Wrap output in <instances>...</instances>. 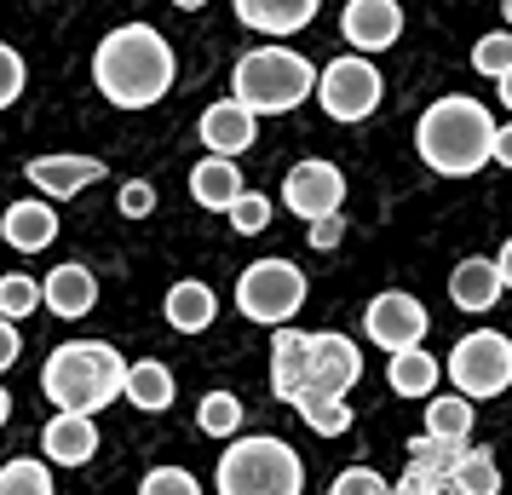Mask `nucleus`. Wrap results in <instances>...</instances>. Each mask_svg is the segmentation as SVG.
<instances>
[{"label":"nucleus","mask_w":512,"mask_h":495,"mask_svg":"<svg viewBox=\"0 0 512 495\" xmlns=\"http://www.w3.org/2000/svg\"><path fill=\"white\" fill-rule=\"evenodd\" d=\"M443 369H449V380L461 386L466 403L501 398V392L512 386V340L507 334H495V329L466 334V340H455V352H449Z\"/></svg>","instance_id":"nucleus-8"},{"label":"nucleus","mask_w":512,"mask_h":495,"mask_svg":"<svg viewBox=\"0 0 512 495\" xmlns=\"http://www.w3.org/2000/svg\"><path fill=\"white\" fill-rule=\"evenodd\" d=\"M121 398L133 403V409H144V415H162V409H173V369H167V363H156V357L127 363Z\"/></svg>","instance_id":"nucleus-20"},{"label":"nucleus","mask_w":512,"mask_h":495,"mask_svg":"<svg viewBox=\"0 0 512 495\" xmlns=\"http://www.w3.org/2000/svg\"><path fill=\"white\" fill-rule=\"evenodd\" d=\"M495 277H501V288H512V236L501 242V254H495Z\"/></svg>","instance_id":"nucleus-40"},{"label":"nucleus","mask_w":512,"mask_h":495,"mask_svg":"<svg viewBox=\"0 0 512 495\" xmlns=\"http://www.w3.org/2000/svg\"><path fill=\"white\" fill-rule=\"evenodd\" d=\"M173 75H179L173 47H167L162 29H150V24L110 29L93 52V81L116 110H150V104H162L173 93Z\"/></svg>","instance_id":"nucleus-2"},{"label":"nucleus","mask_w":512,"mask_h":495,"mask_svg":"<svg viewBox=\"0 0 512 495\" xmlns=\"http://www.w3.org/2000/svg\"><path fill=\"white\" fill-rule=\"evenodd\" d=\"M426 432L443 438V444H472V403H466L461 392L432 398V403H426Z\"/></svg>","instance_id":"nucleus-25"},{"label":"nucleus","mask_w":512,"mask_h":495,"mask_svg":"<svg viewBox=\"0 0 512 495\" xmlns=\"http://www.w3.org/2000/svg\"><path fill=\"white\" fill-rule=\"evenodd\" d=\"M139 495H202V484H196V472H185V467H150Z\"/></svg>","instance_id":"nucleus-32"},{"label":"nucleus","mask_w":512,"mask_h":495,"mask_svg":"<svg viewBox=\"0 0 512 495\" xmlns=\"http://www.w3.org/2000/svg\"><path fill=\"white\" fill-rule=\"evenodd\" d=\"M24 81H29V70H24V58L0 41V110H12L18 104V93H24Z\"/></svg>","instance_id":"nucleus-34"},{"label":"nucleus","mask_w":512,"mask_h":495,"mask_svg":"<svg viewBox=\"0 0 512 495\" xmlns=\"http://www.w3.org/2000/svg\"><path fill=\"white\" fill-rule=\"evenodd\" d=\"M236 18L259 35H300L311 18H317V6L323 0H231Z\"/></svg>","instance_id":"nucleus-18"},{"label":"nucleus","mask_w":512,"mask_h":495,"mask_svg":"<svg viewBox=\"0 0 512 495\" xmlns=\"http://www.w3.org/2000/svg\"><path fill=\"white\" fill-rule=\"evenodd\" d=\"M196 426H202L208 438H236V432H242V398H231V392H208L202 409H196Z\"/></svg>","instance_id":"nucleus-26"},{"label":"nucleus","mask_w":512,"mask_h":495,"mask_svg":"<svg viewBox=\"0 0 512 495\" xmlns=\"http://www.w3.org/2000/svg\"><path fill=\"white\" fill-rule=\"evenodd\" d=\"M6 415H12V398H6V386H0V426H6Z\"/></svg>","instance_id":"nucleus-43"},{"label":"nucleus","mask_w":512,"mask_h":495,"mask_svg":"<svg viewBox=\"0 0 512 495\" xmlns=\"http://www.w3.org/2000/svg\"><path fill=\"white\" fill-rule=\"evenodd\" d=\"M282 202H288V213H300L305 225H311V219H328V213H340V202H346V173H340L334 162L288 167Z\"/></svg>","instance_id":"nucleus-11"},{"label":"nucleus","mask_w":512,"mask_h":495,"mask_svg":"<svg viewBox=\"0 0 512 495\" xmlns=\"http://www.w3.org/2000/svg\"><path fill=\"white\" fill-rule=\"evenodd\" d=\"M495 87H501V104L512 110V70H507V75H495Z\"/></svg>","instance_id":"nucleus-41"},{"label":"nucleus","mask_w":512,"mask_h":495,"mask_svg":"<svg viewBox=\"0 0 512 495\" xmlns=\"http://www.w3.org/2000/svg\"><path fill=\"white\" fill-rule=\"evenodd\" d=\"M127 380V357L110 340H64L58 352L41 363V392L58 415H98L121 398Z\"/></svg>","instance_id":"nucleus-4"},{"label":"nucleus","mask_w":512,"mask_h":495,"mask_svg":"<svg viewBox=\"0 0 512 495\" xmlns=\"http://www.w3.org/2000/svg\"><path fill=\"white\" fill-rule=\"evenodd\" d=\"M397 398H426L432 386H438V357L426 352V346H409V352H392V369H386Z\"/></svg>","instance_id":"nucleus-24"},{"label":"nucleus","mask_w":512,"mask_h":495,"mask_svg":"<svg viewBox=\"0 0 512 495\" xmlns=\"http://www.w3.org/2000/svg\"><path fill=\"white\" fill-rule=\"evenodd\" d=\"M472 70L489 75V81L512 70V29H495V35H484V41L472 47Z\"/></svg>","instance_id":"nucleus-30"},{"label":"nucleus","mask_w":512,"mask_h":495,"mask_svg":"<svg viewBox=\"0 0 512 495\" xmlns=\"http://www.w3.org/2000/svg\"><path fill=\"white\" fill-rule=\"evenodd\" d=\"M340 29H346V41L357 52H386L403 35V6L397 0H346Z\"/></svg>","instance_id":"nucleus-12"},{"label":"nucleus","mask_w":512,"mask_h":495,"mask_svg":"<svg viewBox=\"0 0 512 495\" xmlns=\"http://www.w3.org/2000/svg\"><path fill=\"white\" fill-rule=\"evenodd\" d=\"M311 87H317V64L288 47H254L231 70V98L248 116H288L311 98Z\"/></svg>","instance_id":"nucleus-5"},{"label":"nucleus","mask_w":512,"mask_h":495,"mask_svg":"<svg viewBox=\"0 0 512 495\" xmlns=\"http://www.w3.org/2000/svg\"><path fill=\"white\" fill-rule=\"evenodd\" d=\"M41 306V283L35 277H0V317H29V311Z\"/></svg>","instance_id":"nucleus-31"},{"label":"nucleus","mask_w":512,"mask_h":495,"mask_svg":"<svg viewBox=\"0 0 512 495\" xmlns=\"http://www.w3.org/2000/svg\"><path fill=\"white\" fill-rule=\"evenodd\" d=\"M24 173L47 202H70V196H81L93 179H104V162H93V156H35Z\"/></svg>","instance_id":"nucleus-13"},{"label":"nucleus","mask_w":512,"mask_h":495,"mask_svg":"<svg viewBox=\"0 0 512 495\" xmlns=\"http://www.w3.org/2000/svg\"><path fill=\"white\" fill-rule=\"evenodd\" d=\"M0 236L18 254H41V248H52V236H58V208H52L47 196L41 202H12V208L0 213Z\"/></svg>","instance_id":"nucleus-16"},{"label":"nucleus","mask_w":512,"mask_h":495,"mask_svg":"<svg viewBox=\"0 0 512 495\" xmlns=\"http://www.w3.org/2000/svg\"><path fill=\"white\" fill-rule=\"evenodd\" d=\"M116 202H121V213H127V219H144V213L156 208V185H144V179H127Z\"/></svg>","instance_id":"nucleus-36"},{"label":"nucleus","mask_w":512,"mask_h":495,"mask_svg":"<svg viewBox=\"0 0 512 495\" xmlns=\"http://www.w3.org/2000/svg\"><path fill=\"white\" fill-rule=\"evenodd\" d=\"M196 133H202V144H208L213 156H242L259 133V116H248L236 98H219V104L202 110V127Z\"/></svg>","instance_id":"nucleus-15"},{"label":"nucleus","mask_w":512,"mask_h":495,"mask_svg":"<svg viewBox=\"0 0 512 495\" xmlns=\"http://www.w3.org/2000/svg\"><path fill=\"white\" fill-rule=\"evenodd\" d=\"M392 495H443V478L438 472H426L420 461H409L403 478H392Z\"/></svg>","instance_id":"nucleus-35"},{"label":"nucleus","mask_w":512,"mask_h":495,"mask_svg":"<svg viewBox=\"0 0 512 495\" xmlns=\"http://www.w3.org/2000/svg\"><path fill=\"white\" fill-rule=\"evenodd\" d=\"M236 306L248 323H265V329L294 323L305 306V271L288 260H254L236 277Z\"/></svg>","instance_id":"nucleus-7"},{"label":"nucleus","mask_w":512,"mask_h":495,"mask_svg":"<svg viewBox=\"0 0 512 495\" xmlns=\"http://www.w3.org/2000/svg\"><path fill=\"white\" fill-rule=\"evenodd\" d=\"M271 208H277V202H271L265 190H248V185H242V196L231 202V231H236V236H259L265 225H271Z\"/></svg>","instance_id":"nucleus-28"},{"label":"nucleus","mask_w":512,"mask_h":495,"mask_svg":"<svg viewBox=\"0 0 512 495\" xmlns=\"http://www.w3.org/2000/svg\"><path fill=\"white\" fill-rule=\"evenodd\" d=\"M41 455L52 467H87L98 455V421L93 415H52L41 426Z\"/></svg>","instance_id":"nucleus-14"},{"label":"nucleus","mask_w":512,"mask_h":495,"mask_svg":"<svg viewBox=\"0 0 512 495\" xmlns=\"http://www.w3.org/2000/svg\"><path fill=\"white\" fill-rule=\"evenodd\" d=\"M472 444H443V438H432V432H420V438H409V461H420L426 472H438V478H449V467L461 461Z\"/></svg>","instance_id":"nucleus-29"},{"label":"nucleus","mask_w":512,"mask_h":495,"mask_svg":"<svg viewBox=\"0 0 512 495\" xmlns=\"http://www.w3.org/2000/svg\"><path fill=\"white\" fill-rule=\"evenodd\" d=\"M0 495H58L47 461H6L0 467Z\"/></svg>","instance_id":"nucleus-27"},{"label":"nucleus","mask_w":512,"mask_h":495,"mask_svg":"<svg viewBox=\"0 0 512 495\" xmlns=\"http://www.w3.org/2000/svg\"><path fill=\"white\" fill-rule=\"evenodd\" d=\"M489 139H495V116L478 98L449 93L438 98L415 127V156L443 179H472L489 167Z\"/></svg>","instance_id":"nucleus-3"},{"label":"nucleus","mask_w":512,"mask_h":495,"mask_svg":"<svg viewBox=\"0 0 512 495\" xmlns=\"http://www.w3.org/2000/svg\"><path fill=\"white\" fill-rule=\"evenodd\" d=\"M41 306L52 311V317H64V323H75V317H87V311L98 306V283L87 265H58L47 283H41Z\"/></svg>","instance_id":"nucleus-17"},{"label":"nucleus","mask_w":512,"mask_h":495,"mask_svg":"<svg viewBox=\"0 0 512 495\" xmlns=\"http://www.w3.org/2000/svg\"><path fill=\"white\" fill-rule=\"evenodd\" d=\"M443 495H501V467L489 449H466L443 478Z\"/></svg>","instance_id":"nucleus-23"},{"label":"nucleus","mask_w":512,"mask_h":495,"mask_svg":"<svg viewBox=\"0 0 512 495\" xmlns=\"http://www.w3.org/2000/svg\"><path fill=\"white\" fill-rule=\"evenodd\" d=\"M18 352H24V334H18V323H12V317H0V369H12V363H18Z\"/></svg>","instance_id":"nucleus-38"},{"label":"nucleus","mask_w":512,"mask_h":495,"mask_svg":"<svg viewBox=\"0 0 512 495\" xmlns=\"http://www.w3.org/2000/svg\"><path fill=\"white\" fill-rule=\"evenodd\" d=\"M219 317V300H213L208 283H196V277H185V283L167 288V323L179 334H202Z\"/></svg>","instance_id":"nucleus-22"},{"label":"nucleus","mask_w":512,"mask_h":495,"mask_svg":"<svg viewBox=\"0 0 512 495\" xmlns=\"http://www.w3.org/2000/svg\"><path fill=\"white\" fill-rule=\"evenodd\" d=\"M219 495H305V461L282 438L236 432L219 455Z\"/></svg>","instance_id":"nucleus-6"},{"label":"nucleus","mask_w":512,"mask_h":495,"mask_svg":"<svg viewBox=\"0 0 512 495\" xmlns=\"http://www.w3.org/2000/svg\"><path fill=\"white\" fill-rule=\"evenodd\" d=\"M190 196H196V208H208V213H231V202L242 196V173H236L231 156H202L190 167Z\"/></svg>","instance_id":"nucleus-19"},{"label":"nucleus","mask_w":512,"mask_h":495,"mask_svg":"<svg viewBox=\"0 0 512 495\" xmlns=\"http://www.w3.org/2000/svg\"><path fill=\"white\" fill-rule=\"evenodd\" d=\"M317 104H323L334 121H363L380 110V98H386V81H380V70H374L363 52H346V58H334V64H323L317 70Z\"/></svg>","instance_id":"nucleus-9"},{"label":"nucleus","mask_w":512,"mask_h":495,"mask_svg":"<svg viewBox=\"0 0 512 495\" xmlns=\"http://www.w3.org/2000/svg\"><path fill=\"white\" fill-rule=\"evenodd\" d=\"M363 340H374L380 352H409V346L426 340V306L403 288L374 294L369 311H363Z\"/></svg>","instance_id":"nucleus-10"},{"label":"nucleus","mask_w":512,"mask_h":495,"mask_svg":"<svg viewBox=\"0 0 512 495\" xmlns=\"http://www.w3.org/2000/svg\"><path fill=\"white\" fill-rule=\"evenodd\" d=\"M489 162L512 167V121H507V127H501V121H495V139H489Z\"/></svg>","instance_id":"nucleus-39"},{"label":"nucleus","mask_w":512,"mask_h":495,"mask_svg":"<svg viewBox=\"0 0 512 495\" xmlns=\"http://www.w3.org/2000/svg\"><path fill=\"white\" fill-rule=\"evenodd\" d=\"M363 380V352L346 334H305L294 323H282L271 340V392L282 403L300 409V421L317 438H340L351 426V403L346 392Z\"/></svg>","instance_id":"nucleus-1"},{"label":"nucleus","mask_w":512,"mask_h":495,"mask_svg":"<svg viewBox=\"0 0 512 495\" xmlns=\"http://www.w3.org/2000/svg\"><path fill=\"white\" fill-rule=\"evenodd\" d=\"M328 495H392V478H380L374 467L357 461V467H346L340 478H334V490H328Z\"/></svg>","instance_id":"nucleus-33"},{"label":"nucleus","mask_w":512,"mask_h":495,"mask_svg":"<svg viewBox=\"0 0 512 495\" xmlns=\"http://www.w3.org/2000/svg\"><path fill=\"white\" fill-rule=\"evenodd\" d=\"M340 242H346V219H340V213H328V219H311V248H317V254H334Z\"/></svg>","instance_id":"nucleus-37"},{"label":"nucleus","mask_w":512,"mask_h":495,"mask_svg":"<svg viewBox=\"0 0 512 495\" xmlns=\"http://www.w3.org/2000/svg\"><path fill=\"white\" fill-rule=\"evenodd\" d=\"M501 294H507V288L495 277V260H461L449 271V300L461 311H489Z\"/></svg>","instance_id":"nucleus-21"},{"label":"nucleus","mask_w":512,"mask_h":495,"mask_svg":"<svg viewBox=\"0 0 512 495\" xmlns=\"http://www.w3.org/2000/svg\"><path fill=\"white\" fill-rule=\"evenodd\" d=\"M173 6H179V12H202V6H208V0H173Z\"/></svg>","instance_id":"nucleus-42"},{"label":"nucleus","mask_w":512,"mask_h":495,"mask_svg":"<svg viewBox=\"0 0 512 495\" xmlns=\"http://www.w3.org/2000/svg\"><path fill=\"white\" fill-rule=\"evenodd\" d=\"M501 12H507V18H512V0H501Z\"/></svg>","instance_id":"nucleus-44"}]
</instances>
